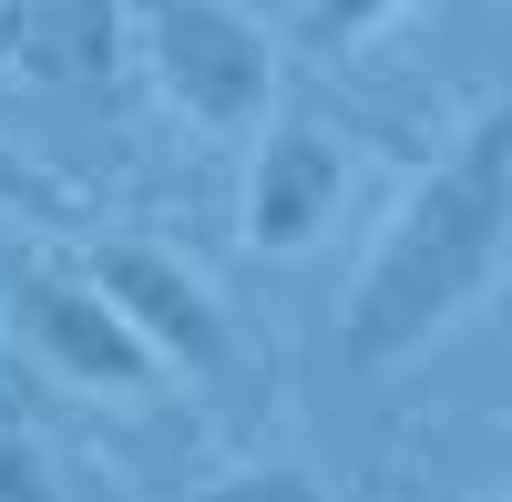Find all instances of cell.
<instances>
[{
  "label": "cell",
  "mask_w": 512,
  "mask_h": 502,
  "mask_svg": "<svg viewBox=\"0 0 512 502\" xmlns=\"http://www.w3.org/2000/svg\"><path fill=\"white\" fill-rule=\"evenodd\" d=\"M400 11H420V0H297V41L308 52H349V41L390 31Z\"/></svg>",
  "instance_id": "7"
},
{
  "label": "cell",
  "mask_w": 512,
  "mask_h": 502,
  "mask_svg": "<svg viewBox=\"0 0 512 502\" xmlns=\"http://www.w3.org/2000/svg\"><path fill=\"white\" fill-rule=\"evenodd\" d=\"M0 216H72V185H62V175H41L31 154L0 144Z\"/></svg>",
  "instance_id": "8"
},
{
  "label": "cell",
  "mask_w": 512,
  "mask_h": 502,
  "mask_svg": "<svg viewBox=\"0 0 512 502\" xmlns=\"http://www.w3.org/2000/svg\"><path fill=\"white\" fill-rule=\"evenodd\" d=\"M11 328H21V349L52 369L62 390H82V400H154L164 390L154 349L123 328V308L103 298V287L82 277V257H21L11 267Z\"/></svg>",
  "instance_id": "3"
},
{
  "label": "cell",
  "mask_w": 512,
  "mask_h": 502,
  "mask_svg": "<svg viewBox=\"0 0 512 502\" xmlns=\"http://www.w3.org/2000/svg\"><path fill=\"white\" fill-rule=\"evenodd\" d=\"M52 492H72V482L41 462L31 441H0V502H52Z\"/></svg>",
  "instance_id": "9"
},
{
  "label": "cell",
  "mask_w": 512,
  "mask_h": 502,
  "mask_svg": "<svg viewBox=\"0 0 512 502\" xmlns=\"http://www.w3.org/2000/svg\"><path fill=\"white\" fill-rule=\"evenodd\" d=\"M502 257H512V113L482 103L431 175H410L379 246L359 257L349 318H338V369L379 380V369L420 359L441 328H461L502 287Z\"/></svg>",
  "instance_id": "1"
},
{
  "label": "cell",
  "mask_w": 512,
  "mask_h": 502,
  "mask_svg": "<svg viewBox=\"0 0 512 502\" xmlns=\"http://www.w3.org/2000/svg\"><path fill=\"white\" fill-rule=\"evenodd\" d=\"M82 277L123 308V328L154 349V369H185V380H236V318L205 287V267H185L175 246L154 236H82Z\"/></svg>",
  "instance_id": "4"
},
{
  "label": "cell",
  "mask_w": 512,
  "mask_h": 502,
  "mask_svg": "<svg viewBox=\"0 0 512 502\" xmlns=\"http://www.w3.org/2000/svg\"><path fill=\"white\" fill-rule=\"evenodd\" d=\"M349 175L359 154L328 134L318 113H277L246 134V195H236V226L256 257H308V246L338 226V205H349Z\"/></svg>",
  "instance_id": "5"
},
{
  "label": "cell",
  "mask_w": 512,
  "mask_h": 502,
  "mask_svg": "<svg viewBox=\"0 0 512 502\" xmlns=\"http://www.w3.org/2000/svg\"><path fill=\"white\" fill-rule=\"evenodd\" d=\"M0 62L31 82H113L123 0H0Z\"/></svg>",
  "instance_id": "6"
},
{
  "label": "cell",
  "mask_w": 512,
  "mask_h": 502,
  "mask_svg": "<svg viewBox=\"0 0 512 502\" xmlns=\"http://www.w3.org/2000/svg\"><path fill=\"white\" fill-rule=\"evenodd\" d=\"M123 52L216 144H246L277 103V41L236 0H123Z\"/></svg>",
  "instance_id": "2"
}]
</instances>
